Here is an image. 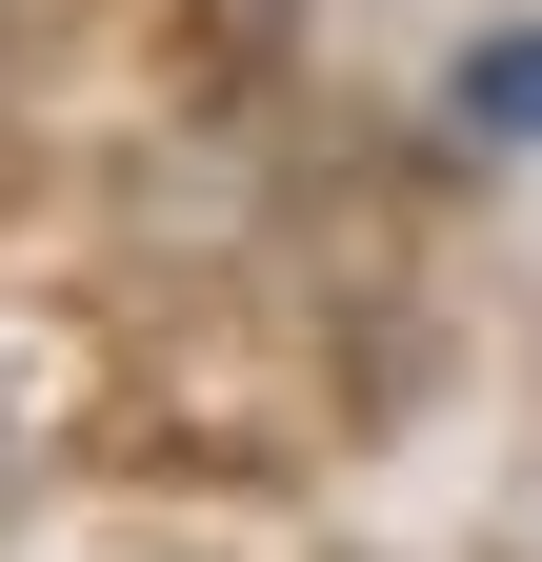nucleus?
I'll return each instance as SVG.
<instances>
[{
	"instance_id": "1",
	"label": "nucleus",
	"mask_w": 542,
	"mask_h": 562,
	"mask_svg": "<svg viewBox=\"0 0 542 562\" xmlns=\"http://www.w3.org/2000/svg\"><path fill=\"white\" fill-rule=\"evenodd\" d=\"M483 121H542V41H522V60H483Z\"/></svg>"
}]
</instances>
